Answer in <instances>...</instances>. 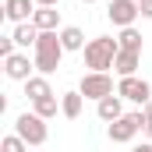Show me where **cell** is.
<instances>
[{"mask_svg": "<svg viewBox=\"0 0 152 152\" xmlns=\"http://www.w3.org/2000/svg\"><path fill=\"white\" fill-rule=\"evenodd\" d=\"M32 67H36V60H28V53H11L4 60V75L11 78V81H28L32 78Z\"/></svg>", "mask_w": 152, "mask_h": 152, "instance_id": "8", "label": "cell"}, {"mask_svg": "<svg viewBox=\"0 0 152 152\" xmlns=\"http://www.w3.org/2000/svg\"><path fill=\"white\" fill-rule=\"evenodd\" d=\"M14 134L18 138H25L28 142V149H39L42 142H46V134H50V127H46V120L39 113H21L14 120Z\"/></svg>", "mask_w": 152, "mask_h": 152, "instance_id": "3", "label": "cell"}, {"mask_svg": "<svg viewBox=\"0 0 152 152\" xmlns=\"http://www.w3.org/2000/svg\"><path fill=\"white\" fill-rule=\"evenodd\" d=\"M96 113H99V120H106V124H113V120H120V117H124V106H120V96H106V99H99Z\"/></svg>", "mask_w": 152, "mask_h": 152, "instance_id": "13", "label": "cell"}, {"mask_svg": "<svg viewBox=\"0 0 152 152\" xmlns=\"http://www.w3.org/2000/svg\"><path fill=\"white\" fill-rule=\"evenodd\" d=\"M32 113H39L42 120L57 117V96H46V99H39V103H32Z\"/></svg>", "mask_w": 152, "mask_h": 152, "instance_id": "18", "label": "cell"}, {"mask_svg": "<svg viewBox=\"0 0 152 152\" xmlns=\"http://www.w3.org/2000/svg\"><path fill=\"white\" fill-rule=\"evenodd\" d=\"M14 46H18V42H14V36H7V39H0V57H4V60H7V57H11V53H14Z\"/></svg>", "mask_w": 152, "mask_h": 152, "instance_id": "20", "label": "cell"}, {"mask_svg": "<svg viewBox=\"0 0 152 152\" xmlns=\"http://www.w3.org/2000/svg\"><path fill=\"white\" fill-rule=\"evenodd\" d=\"M131 152H152V142H145V145H134Z\"/></svg>", "mask_w": 152, "mask_h": 152, "instance_id": "23", "label": "cell"}, {"mask_svg": "<svg viewBox=\"0 0 152 152\" xmlns=\"http://www.w3.org/2000/svg\"><path fill=\"white\" fill-rule=\"evenodd\" d=\"M138 14H142L138 0H110V7H106V18L113 21L117 28H131Z\"/></svg>", "mask_w": 152, "mask_h": 152, "instance_id": "7", "label": "cell"}, {"mask_svg": "<svg viewBox=\"0 0 152 152\" xmlns=\"http://www.w3.org/2000/svg\"><path fill=\"white\" fill-rule=\"evenodd\" d=\"M0 152H28V142L18 138V134H7V138L0 142Z\"/></svg>", "mask_w": 152, "mask_h": 152, "instance_id": "19", "label": "cell"}, {"mask_svg": "<svg viewBox=\"0 0 152 152\" xmlns=\"http://www.w3.org/2000/svg\"><path fill=\"white\" fill-rule=\"evenodd\" d=\"M32 60H36V71L39 75H53L60 67V57L67 53L64 42H60V32H39V42L32 46Z\"/></svg>", "mask_w": 152, "mask_h": 152, "instance_id": "1", "label": "cell"}, {"mask_svg": "<svg viewBox=\"0 0 152 152\" xmlns=\"http://www.w3.org/2000/svg\"><path fill=\"white\" fill-rule=\"evenodd\" d=\"M60 42H64V50H85V46H88V42H85V32H81L78 25L60 28Z\"/></svg>", "mask_w": 152, "mask_h": 152, "instance_id": "15", "label": "cell"}, {"mask_svg": "<svg viewBox=\"0 0 152 152\" xmlns=\"http://www.w3.org/2000/svg\"><path fill=\"white\" fill-rule=\"evenodd\" d=\"M117 42H120V50H134V53H142V32H138L134 25H131V28H120Z\"/></svg>", "mask_w": 152, "mask_h": 152, "instance_id": "17", "label": "cell"}, {"mask_svg": "<svg viewBox=\"0 0 152 152\" xmlns=\"http://www.w3.org/2000/svg\"><path fill=\"white\" fill-rule=\"evenodd\" d=\"M11 36H14V42H18V46H25V50H28V46H36V42H39V28L32 25V21H25V25H18Z\"/></svg>", "mask_w": 152, "mask_h": 152, "instance_id": "16", "label": "cell"}, {"mask_svg": "<svg viewBox=\"0 0 152 152\" xmlns=\"http://www.w3.org/2000/svg\"><path fill=\"white\" fill-rule=\"evenodd\" d=\"M39 7H57V4H60V0H36Z\"/></svg>", "mask_w": 152, "mask_h": 152, "instance_id": "24", "label": "cell"}, {"mask_svg": "<svg viewBox=\"0 0 152 152\" xmlns=\"http://www.w3.org/2000/svg\"><path fill=\"white\" fill-rule=\"evenodd\" d=\"M149 134H152V131H149Z\"/></svg>", "mask_w": 152, "mask_h": 152, "instance_id": "26", "label": "cell"}, {"mask_svg": "<svg viewBox=\"0 0 152 152\" xmlns=\"http://www.w3.org/2000/svg\"><path fill=\"white\" fill-rule=\"evenodd\" d=\"M145 120H149V124H145V131H152V99L145 103Z\"/></svg>", "mask_w": 152, "mask_h": 152, "instance_id": "22", "label": "cell"}, {"mask_svg": "<svg viewBox=\"0 0 152 152\" xmlns=\"http://www.w3.org/2000/svg\"><path fill=\"white\" fill-rule=\"evenodd\" d=\"M81 4H96V0H81Z\"/></svg>", "mask_w": 152, "mask_h": 152, "instance_id": "25", "label": "cell"}, {"mask_svg": "<svg viewBox=\"0 0 152 152\" xmlns=\"http://www.w3.org/2000/svg\"><path fill=\"white\" fill-rule=\"evenodd\" d=\"M25 96H28L32 103L46 99V96H53V88H50V78H46V75H32L28 81H25Z\"/></svg>", "mask_w": 152, "mask_h": 152, "instance_id": "12", "label": "cell"}, {"mask_svg": "<svg viewBox=\"0 0 152 152\" xmlns=\"http://www.w3.org/2000/svg\"><path fill=\"white\" fill-rule=\"evenodd\" d=\"M81 106H85V96L81 92H64L60 96V113L67 117V120H78L81 117Z\"/></svg>", "mask_w": 152, "mask_h": 152, "instance_id": "14", "label": "cell"}, {"mask_svg": "<svg viewBox=\"0 0 152 152\" xmlns=\"http://www.w3.org/2000/svg\"><path fill=\"white\" fill-rule=\"evenodd\" d=\"M138 7H142V14H145V18H152V0H138Z\"/></svg>", "mask_w": 152, "mask_h": 152, "instance_id": "21", "label": "cell"}, {"mask_svg": "<svg viewBox=\"0 0 152 152\" xmlns=\"http://www.w3.org/2000/svg\"><path fill=\"white\" fill-rule=\"evenodd\" d=\"M78 92L85 99H96V103L106 99V96H113V78H110V71H88V75L81 78Z\"/></svg>", "mask_w": 152, "mask_h": 152, "instance_id": "4", "label": "cell"}, {"mask_svg": "<svg viewBox=\"0 0 152 152\" xmlns=\"http://www.w3.org/2000/svg\"><path fill=\"white\" fill-rule=\"evenodd\" d=\"M138 64H142V53H134V50H120L117 60H113V71L120 78H131V75H138Z\"/></svg>", "mask_w": 152, "mask_h": 152, "instance_id": "10", "label": "cell"}, {"mask_svg": "<svg viewBox=\"0 0 152 152\" xmlns=\"http://www.w3.org/2000/svg\"><path fill=\"white\" fill-rule=\"evenodd\" d=\"M32 25H36L39 32H57V25H60V11H57V7H36Z\"/></svg>", "mask_w": 152, "mask_h": 152, "instance_id": "11", "label": "cell"}, {"mask_svg": "<svg viewBox=\"0 0 152 152\" xmlns=\"http://www.w3.org/2000/svg\"><path fill=\"white\" fill-rule=\"evenodd\" d=\"M145 124H149V120H145V110H138V113H124L120 120H113V124L106 127V134H110V142H131Z\"/></svg>", "mask_w": 152, "mask_h": 152, "instance_id": "5", "label": "cell"}, {"mask_svg": "<svg viewBox=\"0 0 152 152\" xmlns=\"http://www.w3.org/2000/svg\"><path fill=\"white\" fill-rule=\"evenodd\" d=\"M117 96H120V99H131V103H138V106H145V103L152 99V85L145 81V78L131 75V78H120Z\"/></svg>", "mask_w": 152, "mask_h": 152, "instance_id": "6", "label": "cell"}, {"mask_svg": "<svg viewBox=\"0 0 152 152\" xmlns=\"http://www.w3.org/2000/svg\"><path fill=\"white\" fill-rule=\"evenodd\" d=\"M117 53H120V42L117 39L96 36V39H88V46H85V67L88 71H110Z\"/></svg>", "mask_w": 152, "mask_h": 152, "instance_id": "2", "label": "cell"}, {"mask_svg": "<svg viewBox=\"0 0 152 152\" xmlns=\"http://www.w3.org/2000/svg\"><path fill=\"white\" fill-rule=\"evenodd\" d=\"M36 7H39L36 0H4V18L14 25H25V21H32Z\"/></svg>", "mask_w": 152, "mask_h": 152, "instance_id": "9", "label": "cell"}]
</instances>
